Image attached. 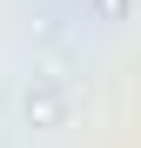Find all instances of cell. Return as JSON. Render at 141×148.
Wrapping results in <instances>:
<instances>
[{
	"label": "cell",
	"instance_id": "6da1fadb",
	"mask_svg": "<svg viewBox=\"0 0 141 148\" xmlns=\"http://www.w3.org/2000/svg\"><path fill=\"white\" fill-rule=\"evenodd\" d=\"M94 14H101V20H121V14H128V0H94Z\"/></svg>",
	"mask_w": 141,
	"mask_h": 148
}]
</instances>
